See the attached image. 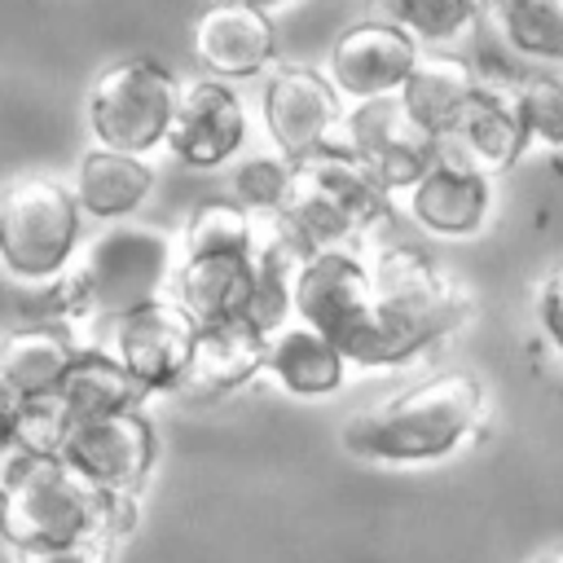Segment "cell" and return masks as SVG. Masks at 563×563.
Instances as JSON below:
<instances>
[{
  "label": "cell",
  "instance_id": "cell-8",
  "mask_svg": "<svg viewBox=\"0 0 563 563\" xmlns=\"http://www.w3.org/2000/svg\"><path fill=\"white\" fill-rule=\"evenodd\" d=\"M97 497L101 488L62 453L26 457L13 484L0 493V541L9 550L70 541L92 528Z\"/></svg>",
  "mask_w": 563,
  "mask_h": 563
},
{
  "label": "cell",
  "instance_id": "cell-6",
  "mask_svg": "<svg viewBox=\"0 0 563 563\" xmlns=\"http://www.w3.org/2000/svg\"><path fill=\"white\" fill-rule=\"evenodd\" d=\"M180 79L150 53L114 57L106 62L84 97V119L92 145L128 150V154H154L167 141L172 114H176Z\"/></svg>",
  "mask_w": 563,
  "mask_h": 563
},
{
  "label": "cell",
  "instance_id": "cell-27",
  "mask_svg": "<svg viewBox=\"0 0 563 563\" xmlns=\"http://www.w3.org/2000/svg\"><path fill=\"white\" fill-rule=\"evenodd\" d=\"M378 18L422 48H457L484 26V0H369Z\"/></svg>",
  "mask_w": 563,
  "mask_h": 563
},
{
  "label": "cell",
  "instance_id": "cell-5",
  "mask_svg": "<svg viewBox=\"0 0 563 563\" xmlns=\"http://www.w3.org/2000/svg\"><path fill=\"white\" fill-rule=\"evenodd\" d=\"M84 211L70 180L22 172L0 185V273L18 286H44L79 260Z\"/></svg>",
  "mask_w": 563,
  "mask_h": 563
},
{
  "label": "cell",
  "instance_id": "cell-7",
  "mask_svg": "<svg viewBox=\"0 0 563 563\" xmlns=\"http://www.w3.org/2000/svg\"><path fill=\"white\" fill-rule=\"evenodd\" d=\"M172 264H176V238L167 229L110 220L88 246H79V260H75L88 286L92 321H114L167 295Z\"/></svg>",
  "mask_w": 563,
  "mask_h": 563
},
{
  "label": "cell",
  "instance_id": "cell-2",
  "mask_svg": "<svg viewBox=\"0 0 563 563\" xmlns=\"http://www.w3.org/2000/svg\"><path fill=\"white\" fill-rule=\"evenodd\" d=\"M290 312L317 325L352 369H400L409 365L391 325L374 303L369 260L361 246H321L303 260L295 277Z\"/></svg>",
  "mask_w": 563,
  "mask_h": 563
},
{
  "label": "cell",
  "instance_id": "cell-19",
  "mask_svg": "<svg viewBox=\"0 0 563 563\" xmlns=\"http://www.w3.org/2000/svg\"><path fill=\"white\" fill-rule=\"evenodd\" d=\"M251 308L246 321H255L264 334L282 321H290L295 303V277L312 246L282 211H255V238H251Z\"/></svg>",
  "mask_w": 563,
  "mask_h": 563
},
{
  "label": "cell",
  "instance_id": "cell-25",
  "mask_svg": "<svg viewBox=\"0 0 563 563\" xmlns=\"http://www.w3.org/2000/svg\"><path fill=\"white\" fill-rule=\"evenodd\" d=\"M484 26L519 66H563V0H484Z\"/></svg>",
  "mask_w": 563,
  "mask_h": 563
},
{
  "label": "cell",
  "instance_id": "cell-28",
  "mask_svg": "<svg viewBox=\"0 0 563 563\" xmlns=\"http://www.w3.org/2000/svg\"><path fill=\"white\" fill-rule=\"evenodd\" d=\"M251 238H255V211H246L233 194L229 198H198L185 211V224L176 233V255H211V251L246 255Z\"/></svg>",
  "mask_w": 563,
  "mask_h": 563
},
{
  "label": "cell",
  "instance_id": "cell-9",
  "mask_svg": "<svg viewBox=\"0 0 563 563\" xmlns=\"http://www.w3.org/2000/svg\"><path fill=\"white\" fill-rule=\"evenodd\" d=\"M479 84L475 92L462 101V110L453 114V123L440 132V154L462 158L488 176H506L532 145H528V128L519 114V97H515V75L519 66L506 62H475Z\"/></svg>",
  "mask_w": 563,
  "mask_h": 563
},
{
  "label": "cell",
  "instance_id": "cell-12",
  "mask_svg": "<svg viewBox=\"0 0 563 563\" xmlns=\"http://www.w3.org/2000/svg\"><path fill=\"white\" fill-rule=\"evenodd\" d=\"M246 136H251V114H246L242 92L229 79H216V75L180 79L176 114L163 141V150L176 163L194 172H216L242 154Z\"/></svg>",
  "mask_w": 563,
  "mask_h": 563
},
{
  "label": "cell",
  "instance_id": "cell-23",
  "mask_svg": "<svg viewBox=\"0 0 563 563\" xmlns=\"http://www.w3.org/2000/svg\"><path fill=\"white\" fill-rule=\"evenodd\" d=\"M475 84H479L475 57H466L457 48H418L413 70L405 75V84H400L396 97L440 141V132L453 123V114L475 92Z\"/></svg>",
  "mask_w": 563,
  "mask_h": 563
},
{
  "label": "cell",
  "instance_id": "cell-22",
  "mask_svg": "<svg viewBox=\"0 0 563 563\" xmlns=\"http://www.w3.org/2000/svg\"><path fill=\"white\" fill-rule=\"evenodd\" d=\"M154 180H158V172H154V163L145 154L88 145L75 158L70 194H75L84 216L110 224V220H128L132 211H141L145 198L154 194Z\"/></svg>",
  "mask_w": 563,
  "mask_h": 563
},
{
  "label": "cell",
  "instance_id": "cell-13",
  "mask_svg": "<svg viewBox=\"0 0 563 563\" xmlns=\"http://www.w3.org/2000/svg\"><path fill=\"white\" fill-rule=\"evenodd\" d=\"M62 457L84 471L97 488L141 493L158 462V435L145 409H110L92 418H70Z\"/></svg>",
  "mask_w": 563,
  "mask_h": 563
},
{
  "label": "cell",
  "instance_id": "cell-14",
  "mask_svg": "<svg viewBox=\"0 0 563 563\" xmlns=\"http://www.w3.org/2000/svg\"><path fill=\"white\" fill-rule=\"evenodd\" d=\"M396 202L405 207V216L427 238L466 242V238L484 233L493 211H497V176H488V172L435 150L427 172Z\"/></svg>",
  "mask_w": 563,
  "mask_h": 563
},
{
  "label": "cell",
  "instance_id": "cell-31",
  "mask_svg": "<svg viewBox=\"0 0 563 563\" xmlns=\"http://www.w3.org/2000/svg\"><path fill=\"white\" fill-rule=\"evenodd\" d=\"M286 189H290V158H282L277 150L273 154H251L246 163L233 167V180H229V194L246 211H277Z\"/></svg>",
  "mask_w": 563,
  "mask_h": 563
},
{
  "label": "cell",
  "instance_id": "cell-35",
  "mask_svg": "<svg viewBox=\"0 0 563 563\" xmlns=\"http://www.w3.org/2000/svg\"><path fill=\"white\" fill-rule=\"evenodd\" d=\"M13 405H18V396L0 383V440H9V427H13Z\"/></svg>",
  "mask_w": 563,
  "mask_h": 563
},
{
  "label": "cell",
  "instance_id": "cell-36",
  "mask_svg": "<svg viewBox=\"0 0 563 563\" xmlns=\"http://www.w3.org/2000/svg\"><path fill=\"white\" fill-rule=\"evenodd\" d=\"M532 563H563V541H559V545H545V550H541Z\"/></svg>",
  "mask_w": 563,
  "mask_h": 563
},
{
  "label": "cell",
  "instance_id": "cell-33",
  "mask_svg": "<svg viewBox=\"0 0 563 563\" xmlns=\"http://www.w3.org/2000/svg\"><path fill=\"white\" fill-rule=\"evenodd\" d=\"M532 317H537L545 343L563 356V264L541 273L537 290H532Z\"/></svg>",
  "mask_w": 563,
  "mask_h": 563
},
{
  "label": "cell",
  "instance_id": "cell-32",
  "mask_svg": "<svg viewBox=\"0 0 563 563\" xmlns=\"http://www.w3.org/2000/svg\"><path fill=\"white\" fill-rule=\"evenodd\" d=\"M123 545H114L101 532H79L70 541H53V545H31V550H13V563H114Z\"/></svg>",
  "mask_w": 563,
  "mask_h": 563
},
{
  "label": "cell",
  "instance_id": "cell-1",
  "mask_svg": "<svg viewBox=\"0 0 563 563\" xmlns=\"http://www.w3.org/2000/svg\"><path fill=\"white\" fill-rule=\"evenodd\" d=\"M488 387L466 369L431 374L396 396L356 409L343 422V449L374 466H431L479 435Z\"/></svg>",
  "mask_w": 563,
  "mask_h": 563
},
{
  "label": "cell",
  "instance_id": "cell-4",
  "mask_svg": "<svg viewBox=\"0 0 563 563\" xmlns=\"http://www.w3.org/2000/svg\"><path fill=\"white\" fill-rule=\"evenodd\" d=\"M312 251L321 246H361L369 242L396 198L339 145H321L290 163V189L277 207Z\"/></svg>",
  "mask_w": 563,
  "mask_h": 563
},
{
  "label": "cell",
  "instance_id": "cell-18",
  "mask_svg": "<svg viewBox=\"0 0 563 563\" xmlns=\"http://www.w3.org/2000/svg\"><path fill=\"white\" fill-rule=\"evenodd\" d=\"M260 374H264V330L255 321L238 317L220 325H198L176 396L194 405H211L260 383Z\"/></svg>",
  "mask_w": 563,
  "mask_h": 563
},
{
  "label": "cell",
  "instance_id": "cell-16",
  "mask_svg": "<svg viewBox=\"0 0 563 563\" xmlns=\"http://www.w3.org/2000/svg\"><path fill=\"white\" fill-rule=\"evenodd\" d=\"M189 53L202 75L242 84L277 62V22L268 9L242 0H211L189 26Z\"/></svg>",
  "mask_w": 563,
  "mask_h": 563
},
{
  "label": "cell",
  "instance_id": "cell-17",
  "mask_svg": "<svg viewBox=\"0 0 563 563\" xmlns=\"http://www.w3.org/2000/svg\"><path fill=\"white\" fill-rule=\"evenodd\" d=\"M418 40H409L400 26H391L387 18H361L352 26H343L334 40H330V53H325V75L330 84L339 88V97L352 106V101H374V97H391L400 92L405 75L413 70V57H418Z\"/></svg>",
  "mask_w": 563,
  "mask_h": 563
},
{
  "label": "cell",
  "instance_id": "cell-3",
  "mask_svg": "<svg viewBox=\"0 0 563 563\" xmlns=\"http://www.w3.org/2000/svg\"><path fill=\"white\" fill-rule=\"evenodd\" d=\"M365 260H369L374 303L391 325L396 343L405 347L409 365L422 352L453 339L475 317L471 286L457 273H449L431 251L413 242H383Z\"/></svg>",
  "mask_w": 563,
  "mask_h": 563
},
{
  "label": "cell",
  "instance_id": "cell-29",
  "mask_svg": "<svg viewBox=\"0 0 563 563\" xmlns=\"http://www.w3.org/2000/svg\"><path fill=\"white\" fill-rule=\"evenodd\" d=\"M528 145L563 150V66H519L515 75Z\"/></svg>",
  "mask_w": 563,
  "mask_h": 563
},
{
  "label": "cell",
  "instance_id": "cell-24",
  "mask_svg": "<svg viewBox=\"0 0 563 563\" xmlns=\"http://www.w3.org/2000/svg\"><path fill=\"white\" fill-rule=\"evenodd\" d=\"M79 352L75 330L57 321H22L0 334V383L13 396H40L62 383Z\"/></svg>",
  "mask_w": 563,
  "mask_h": 563
},
{
  "label": "cell",
  "instance_id": "cell-20",
  "mask_svg": "<svg viewBox=\"0 0 563 563\" xmlns=\"http://www.w3.org/2000/svg\"><path fill=\"white\" fill-rule=\"evenodd\" d=\"M347 361L343 352L308 321L290 317L264 334V374L277 391L295 400H325L347 383Z\"/></svg>",
  "mask_w": 563,
  "mask_h": 563
},
{
  "label": "cell",
  "instance_id": "cell-21",
  "mask_svg": "<svg viewBox=\"0 0 563 563\" xmlns=\"http://www.w3.org/2000/svg\"><path fill=\"white\" fill-rule=\"evenodd\" d=\"M167 299L185 308L194 325L238 321L251 308V255L211 251V255H176L167 277Z\"/></svg>",
  "mask_w": 563,
  "mask_h": 563
},
{
  "label": "cell",
  "instance_id": "cell-26",
  "mask_svg": "<svg viewBox=\"0 0 563 563\" xmlns=\"http://www.w3.org/2000/svg\"><path fill=\"white\" fill-rule=\"evenodd\" d=\"M70 418H92L110 409H145L150 391L119 365L110 347H79L62 383L53 387Z\"/></svg>",
  "mask_w": 563,
  "mask_h": 563
},
{
  "label": "cell",
  "instance_id": "cell-37",
  "mask_svg": "<svg viewBox=\"0 0 563 563\" xmlns=\"http://www.w3.org/2000/svg\"><path fill=\"white\" fill-rule=\"evenodd\" d=\"M242 4H255V9H268V13H277V9H290V4H299V0H242Z\"/></svg>",
  "mask_w": 563,
  "mask_h": 563
},
{
  "label": "cell",
  "instance_id": "cell-15",
  "mask_svg": "<svg viewBox=\"0 0 563 563\" xmlns=\"http://www.w3.org/2000/svg\"><path fill=\"white\" fill-rule=\"evenodd\" d=\"M110 325V352L119 356V365L150 391V396H163V391H176L185 365H189V352H194V334L198 325L185 317L180 303H172L167 295L106 321Z\"/></svg>",
  "mask_w": 563,
  "mask_h": 563
},
{
  "label": "cell",
  "instance_id": "cell-11",
  "mask_svg": "<svg viewBox=\"0 0 563 563\" xmlns=\"http://www.w3.org/2000/svg\"><path fill=\"white\" fill-rule=\"evenodd\" d=\"M347 101L330 84V75L312 62H286L277 57L260 75V119L282 158H303L321 145H330Z\"/></svg>",
  "mask_w": 563,
  "mask_h": 563
},
{
  "label": "cell",
  "instance_id": "cell-10",
  "mask_svg": "<svg viewBox=\"0 0 563 563\" xmlns=\"http://www.w3.org/2000/svg\"><path fill=\"white\" fill-rule=\"evenodd\" d=\"M330 145L347 150L391 198H400L435 158V136L405 110V101L374 97V101H352L330 136Z\"/></svg>",
  "mask_w": 563,
  "mask_h": 563
},
{
  "label": "cell",
  "instance_id": "cell-34",
  "mask_svg": "<svg viewBox=\"0 0 563 563\" xmlns=\"http://www.w3.org/2000/svg\"><path fill=\"white\" fill-rule=\"evenodd\" d=\"M22 462H26V453L13 440H0V493L13 484V475L22 471Z\"/></svg>",
  "mask_w": 563,
  "mask_h": 563
},
{
  "label": "cell",
  "instance_id": "cell-30",
  "mask_svg": "<svg viewBox=\"0 0 563 563\" xmlns=\"http://www.w3.org/2000/svg\"><path fill=\"white\" fill-rule=\"evenodd\" d=\"M70 431V413L57 400V391H40V396H18L13 405V427L9 440L26 453V457H44V453H62Z\"/></svg>",
  "mask_w": 563,
  "mask_h": 563
}]
</instances>
